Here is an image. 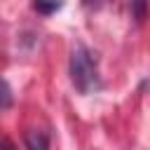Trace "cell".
I'll list each match as a JSON object with an SVG mask.
<instances>
[{
  "mask_svg": "<svg viewBox=\"0 0 150 150\" xmlns=\"http://www.w3.org/2000/svg\"><path fill=\"white\" fill-rule=\"evenodd\" d=\"M26 150H49V136L45 131H28L26 134Z\"/></svg>",
  "mask_w": 150,
  "mask_h": 150,
  "instance_id": "2",
  "label": "cell"
},
{
  "mask_svg": "<svg viewBox=\"0 0 150 150\" xmlns=\"http://www.w3.org/2000/svg\"><path fill=\"white\" fill-rule=\"evenodd\" d=\"M33 9L35 12H42V14H52V12H56V9H61V5H45V2H35L33 5Z\"/></svg>",
  "mask_w": 150,
  "mask_h": 150,
  "instance_id": "4",
  "label": "cell"
},
{
  "mask_svg": "<svg viewBox=\"0 0 150 150\" xmlns=\"http://www.w3.org/2000/svg\"><path fill=\"white\" fill-rule=\"evenodd\" d=\"M70 82L80 94H94L103 87L101 70H98V56L84 45H75L68 61Z\"/></svg>",
  "mask_w": 150,
  "mask_h": 150,
  "instance_id": "1",
  "label": "cell"
},
{
  "mask_svg": "<svg viewBox=\"0 0 150 150\" xmlns=\"http://www.w3.org/2000/svg\"><path fill=\"white\" fill-rule=\"evenodd\" d=\"M131 9H134V12H136V16H138L136 21H143V14H145V2H138V5H134Z\"/></svg>",
  "mask_w": 150,
  "mask_h": 150,
  "instance_id": "5",
  "label": "cell"
},
{
  "mask_svg": "<svg viewBox=\"0 0 150 150\" xmlns=\"http://www.w3.org/2000/svg\"><path fill=\"white\" fill-rule=\"evenodd\" d=\"M14 105V94H12V87L5 77H0V110H9Z\"/></svg>",
  "mask_w": 150,
  "mask_h": 150,
  "instance_id": "3",
  "label": "cell"
},
{
  "mask_svg": "<svg viewBox=\"0 0 150 150\" xmlns=\"http://www.w3.org/2000/svg\"><path fill=\"white\" fill-rule=\"evenodd\" d=\"M0 150H16V145H14L9 138H2V141H0Z\"/></svg>",
  "mask_w": 150,
  "mask_h": 150,
  "instance_id": "6",
  "label": "cell"
}]
</instances>
